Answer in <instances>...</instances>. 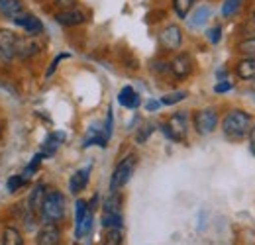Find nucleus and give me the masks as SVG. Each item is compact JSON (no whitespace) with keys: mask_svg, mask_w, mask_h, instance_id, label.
<instances>
[{"mask_svg":"<svg viewBox=\"0 0 255 245\" xmlns=\"http://www.w3.org/2000/svg\"><path fill=\"white\" fill-rule=\"evenodd\" d=\"M250 123H252L250 114H246L244 110L234 108V110H230V112L224 116L222 131L228 139H232V141H240V139H244V137L250 133V129H252Z\"/></svg>","mask_w":255,"mask_h":245,"instance_id":"nucleus-1","label":"nucleus"},{"mask_svg":"<svg viewBox=\"0 0 255 245\" xmlns=\"http://www.w3.org/2000/svg\"><path fill=\"white\" fill-rule=\"evenodd\" d=\"M41 216L49 224H57L65 216V196L59 190H51L45 194L41 204Z\"/></svg>","mask_w":255,"mask_h":245,"instance_id":"nucleus-2","label":"nucleus"},{"mask_svg":"<svg viewBox=\"0 0 255 245\" xmlns=\"http://www.w3.org/2000/svg\"><path fill=\"white\" fill-rule=\"evenodd\" d=\"M133 167H135V157L133 155H128L126 159H122L114 173H112V181H110V190L116 192L118 188H122L124 184L131 179V173H133Z\"/></svg>","mask_w":255,"mask_h":245,"instance_id":"nucleus-3","label":"nucleus"},{"mask_svg":"<svg viewBox=\"0 0 255 245\" xmlns=\"http://www.w3.org/2000/svg\"><path fill=\"white\" fill-rule=\"evenodd\" d=\"M163 133L173 141H183L187 137V114L177 112L163 123Z\"/></svg>","mask_w":255,"mask_h":245,"instance_id":"nucleus-4","label":"nucleus"},{"mask_svg":"<svg viewBox=\"0 0 255 245\" xmlns=\"http://www.w3.org/2000/svg\"><path fill=\"white\" fill-rule=\"evenodd\" d=\"M218 125V112L214 108H202L194 114V127L200 135H208Z\"/></svg>","mask_w":255,"mask_h":245,"instance_id":"nucleus-5","label":"nucleus"},{"mask_svg":"<svg viewBox=\"0 0 255 245\" xmlns=\"http://www.w3.org/2000/svg\"><path fill=\"white\" fill-rule=\"evenodd\" d=\"M159 41L165 49L175 51V49H179V45H181V41H183V31H181L179 26L169 24L167 28H163V30H161Z\"/></svg>","mask_w":255,"mask_h":245,"instance_id":"nucleus-6","label":"nucleus"},{"mask_svg":"<svg viewBox=\"0 0 255 245\" xmlns=\"http://www.w3.org/2000/svg\"><path fill=\"white\" fill-rule=\"evenodd\" d=\"M169 69H171V73L175 75L177 81H185L192 73V57L189 53H179V55L171 61Z\"/></svg>","mask_w":255,"mask_h":245,"instance_id":"nucleus-7","label":"nucleus"},{"mask_svg":"<svg viewBox=\"0 0 255 245\" xmlns=\"http://www.w3.org/2000/svg\"><path fill=\"white\" fill-rule=\"evenodd\" d=\"M18 41H20V37L12 30H0V55L6 59L16 57Z\"/></svg>","mask_w":255,"mask_h":245,"instance_id":"nucleus-8","label":"nucleus"},{"mask_svg":"<svg viewBox=\"0 0 255 245\" xmlns=\"http://www.w3.org/2000/svg\"><path fill=\"white\" fill-rule=\"evenodd\" d=\"M14 24L20 26L28 35H39V33L43 31V24H41L33 14H24V12H22V14L14 20Z\"/></svg>","mask_w":255,"mask_h":245,"instance_id":"nucleus-9","label":"nucleus"},{"mask_svg":"<svg viewBox=\"0 0 255 245\" xmlns=\"http://www.w3.org/2000/svg\"><path fill=\"white\" fill-rule=\"evenodd\" d=\"M61 242V232L55 224H45L39 234H37V245H59Z\"/></svg>","mask_w":255,"mask_h":245,"instance_id":"nucleus-10","label":"nucleus"},{"mask_svg":"<svg viewBox=\"0 0 255 245\" xmlns=\"http://www.w3.org/2000/svg\"><path fill=\"white\" fill-rule=\"evenodd\" d=\"M55 20H57V24H61L65 28H73V26H81V24L87 20V16H85V12L71 8V10L59 12V14L55 16Z\"/></svg>","mask_w":255,"mask_h":245,"instance_id":"nucleus-11","label":"nucleus"},{"mask_svg":"<svg viewBox=\"0 0 255 245\" xmlns=\"http://www.w3.org/2000/svg\"><path fill=\"white\" fill-rule=\"evenodd\" d=\"M89 177H91V165H87V167L79 169L77 173H73V177L69 179V190H71L73 194H79V192L87 186Z\"/></svg>","mask_w":255,"mask_h":245,"instance_id":"nucleus-12","label":"nucleus"},{"mask_svg":"<svg viewBox=\"0 0 255 245\" xmlns=\"http://www.w3.org/2000/svg\"><path fill=\"white\" fill-rule=\"evenodd\" d=\"M236 73L242 81H255V59L252 57H242L238 67H236Z\"/></svg>","mask_w":255,"mask_h":245,"instance_id":"nucleus-13","label":"nucleus"},{"mask_svg":"<svg viewBox=\"0 0 255 245\" xmlns=\"http://www.w3.org/2000/svg\"><path fill=\"white\" fill-rule=\"evenodd\" d=\"M45 194H47V192H45V186H43V184H37L32 190V194H30V198H28V208H30L32 214L41 212V204H43Z\"/></svg>","mask_w":255,"mask_h":245,"instance_id":"nucleus-14","label":"nucleus"},{"mask_svg":"<svg viewBox=\"0 0 255 245\" xmlns=\"http://www.w3.org/2000/svg\"><path fill=\"white\" fill-rule=\"evenodd\" d=\"M0 14L4 18L16 20L22 14V2L20 0H0Z\"/></svg>","mask_w":255,"mask_h":245,"instance_id":"nucleus-15","label":"nucleus"},{"mask_svg":"<svg viewBox=\"0 0 255 245\" xmlns=\"http://www.w3.org/2000/svg\"><path fill=\"white\" fill-rule=\"evenodd\" d=\"M118 102L122 104V106H126L129 110H133V108H137L139 106V94L133 91L131 87H124L120 94H118Z\"/></svg>","mask_w":255,"mask_h":245,"instance_id":"nucleus-16","label":"nucleus"},{"mask_svg":"<svg viewBox=\"0 0 255 245\" xmlns=\"http://www.w3.org/2000/svg\"><path fill=\"white\" fill-rule=\"evenodd\" d=\"M37 51H39V45H37L35 41L20 39V41H18V49H16V57H20V59H28V57H32L33 53H37Z\"/></svg>","mask_w":255,"mask_h":245,"instance_id":"nucleus-17","label":"nucleus"},{"mask_svg":"<svg viewBox=\"0 0 255 245\" xmlns=\"http://www.w3.org/2000/svg\"><path fill=\"white\" fill-rule=\"evenodd\" d=\"M208 18H210V8L208 6H200V8L194 10V14L189 18V26L191 28H200V26H204L208 22Z\"/></svg>","mask_w":255,"mask_h":245,"instance_id":"nucleus-18","label":"nucleus"},{"mask_svg":"<svg viewBox=\"0 0 255 245\" xmlns=\"http://www.w3.org/2000/svg\"><path fill=\"white\" fill-rule=\"evenodd\" d=\"M2 245H24V240L16 228H6L2 234Z\"/></svg>","mask_w":255,"mask_h":245,"instance_id":"nucleus-19","label":"nucleus"},{"mask_svg":"<svg viewBox=\"0 0 255 245\" xmlns=\"http://www.w3.org/2000/svg\"><path fill=\"white\" fill-rule=\"evenodd\" d=\"M192 4H194V0H173V10L181 20H185V18H189Z\"/></svg>","mask_w":255,"mask_h":245,"instance_id":"nucleus-20","label":"nucleus"},{"mask_svg":"<svg viewBox=\"0 0 255 245\" xmlns=\"http://www.w3.org/2000/svg\"><path fill=\"white\" fill-rule=\"evenodd\" d=\"M122 230L120 228H110L106 230L104 238H102V245H122Z\"/></svg>","mask_w":255,"mask_h":245,"instance_id":"nucleus-21","label":"nucleus"},{"mask_svg":"<svg viewBox=\"0 0 255 245\" xmlns=\"http://www.w3.org/2000/svg\"><path fill=\"white\" fill-rule=\"evenodd\" d=\"M238 51L242 53V57H252L255 59V37H246L238 43Z\"/></svg>","mask_w":255,"mask_h":245,"instance_id":"nucleus-22","label":"nucleus"},{"mask_svg":"<svg viewBox=\"0 0 255 245\" xmlns=\"http://www.w3.org/2000/svg\"><path fill=\"white\" fill-rule=\"evenodd\" d=\"M102 226L106 230H110V228H122V216H120V212H104V216H102Z\"/></svg>","mask_w":255,"mask_h":245,"instance_id":"nucleus-23","label":"nucleus"},{"mask_svg":"<svg viewBox=\"0 0 255 245\" xmlns=\"http://www.w3.org/2000/svg\"><path fill=\"white\" fill-rule=\"evenodd\" d=\"M89 206H87V202L85 200H77V204H75V226L79 228L81 224H83V220H85V216L89 214Z\"/></svg>","mask_w":255,"mask_h":245,"instance_id":"nucleus-24","label":"nucleus"},{"mask_svg":"<svg viewBox=\"0 0 255 245\" xmlns=\"http://www.w3.org/2000/svg\"><path fill=\"white\" fill-rule=\"evenodd\" d=\"M242 2H244V0H224V4H222V16L224 18H232V16L240 10Z\"/></svg>","mask_w":255,"mask_h":245,"instance_id":"nucleus-25","label":"nucleus"},{"mask_svg":"<svg viewBox=\"0 0 255 245\" xmlns=\"http://www.w3.org/2000/svg\"><path fill=\"white\" fill-rule=\"evenodd\" d=\"M120 202H122V198L116 192H112L110 198H106V202H104V212H120Z\"/></svg>","mask_w":255,"mask_h":245,"instance_id":"nucleus-26","label":"nucleus"},{"mask_svg":"<svg viewBox=\"0 0 255 245\" xmlns=\"http://www.w3.org/2000/svg\"><path fill=\"white\" fill-rule=\"evenodd\" d=\"M187 98V92H171V94H165L163 98H161V104H165V106H173V104H177V102H181V100H185Z\"/></svg>","mask_w":255,"mask_h":245,"instance_id":"nucleus-27","label":"nucleus"},{"mask_svg":"<svg viewBox=\"0 0 255 245\" xmlns=\"http://www.w3.org/2000/svg\"><path fill=\"white\" fill-rule=\"evenodd\" d=\"M26 183H28V177H24V175H16V177H10V179H8V184H6V186H8L10 192H16L18 188H22Z\"/></svg>","mask_w":255,"mask_h":245,"instance_id":"nucleus-28","label":"nucleus"},{"mask_svg":"<svg viewBox=\"0 0 255 245\" xmlns=\"http://www.w3.org/2000/svg\"><path fill=\"white\" fill-rule=\"evenodd\" d=\"M153 129H155V127H153V123H145V125L135 133V141H137V143H145V141H147V137L153 133Z\"/></svg>","mask_w":255,"mask_h":245,"instance_id":"nucleus-29","label":"nucleus"},{"mask_svg":"<svg viewBox=\"0 0 255 245\" xmlns=\"http://www.w3.org/2000/svg\"><path fill=\"white\" fill-rule=\"evenodd\" d=\"M206 37H208V41L210 43H218L220 39H222V28L220 26H214V28H210V30L206 31Z\"/></svg>","mask_w":255,"mask_h":245,"instance_id":"nucleus-30","label":"nucleus"},{"mask_svg":"<svg viewBox=\"0 0 255 245\" xmlns=\"http://www.w3.org/2000/svg\"><path fill=\"white\" fill-rule=\"evenodd\" d=\"M45 155L43 153H37V155H33V159H32V163L26 167V173H24V177H32L33 175V171L39 167V163H41V159H43Z\"/></svg>","mask_w":255,"mask_h":245,"instance_id":"nucleus-31","label":"nucleus"},{"mask_svg":"<svg viewBox=\"0 0 255 245\" xmlns=\"http://www.w3.org/2000/svg\"><path fill=\"white\" fill-rule=\"evenodd\" d=\"M65 57H69V55H67V53H61V55H57V57H55V59L51 61V65H49V69H47V73H45V77H47V79H49V77L53 75V71L57 69V65H59V61H61V59H65Z\"/></svg>","mask_w":255,"mask_h":245,"instance_id":"nucleus-32","label":"nucleus"},{"mask_svg":"<svg viewBox=\"0 0 255 245\" xmlns=\"http://www.w3.org/2000/svg\"><path fill=\"white\" fill-rule=\"evenodd\" d=\"M234 87H232V83H228V81H222V83H218L216 87H214V92L216 94H224V92L232 91Z\"/></svg>","mask_w":255,"mask_h":245,"instance_id":"nucleus-33","label":"nucleus"},{"mask_svg":"<svg viewBox=\"0 0 255 245\" xmlns=\"http://www.w3.org/2000/svg\"><path fill=\"white\" fill-rule=\"evenodd\" d=\"M75 2H77V0H57V6L63 8V10H71V8L75 6Z\"/></svg>","mask_w":255,"mask_h":245,"instance_id":"nucleus-34","label":"nucleus"},{"mask_svg":"<svg viewBox=\"0 0 255 245\" xmlns=\"http://www.w3.org/2000/svg\"><path fill=\"white\" fill-rule=\"evenodd\" d=\"M250 149L255 155V125H252V129H250Z\"/></svg>","mask_w":255,"mask_h":245,"instance_id":"nucleus-35","label":"nucleus"},{"mask_svg":"<svg viewBox=\"0 0 255 245\" xmlns=\"http://www.w3.org/2000/svg\"><path fill=\"white\" fill-rule=\"evenodd\" d=\"M159 104H161V102H157V100H149V102L145 104V108H147L149 112H155V110L159 108Z\"/></svg>","mask_w":255,"mask_h":245,"instance_id":"nucleus-36","label":"nucleus"},{"mask_svg":"<svg viewBox=\"0 0 255 245\" xmlns=\"http://www.w3.org/2000/svg\"><path fill=\"white\" fill-rule=\"evenodd\" d=\"M250 92H252V96H254V100H255V81H254V85H252V89H250Z\"/></svg>","mask_w":255,"mask_h":245,"instance_id":"nucleus-37","label":"nucleus"},{"mask_svg":"<svg viewBox=\"0 0 255 245\" xmlns=\"http://www.w3.org/2000/svg\"><path fill=\"white\" fill-rule=\"evenodd\" d=\"M252 20H255V4H254V10H252Z\"/></svg>","mask_w":255,"mask_h":245,"instance_id":"nucleus-38","label":"nucleus"},{"mask_svg":"<svg viewBox=\"0 0 255 245\" xmlns=\"http://www.w3.org/2000/svg\"><path fill=\"white\" fill-rule=\"evenodd\" d=\"M0 137H2V123H0Z\"/></svg>","mask_w":255,"mask_h":245,"instance_id":"nucleus-39","label":"nucleus"}]
</instances>
